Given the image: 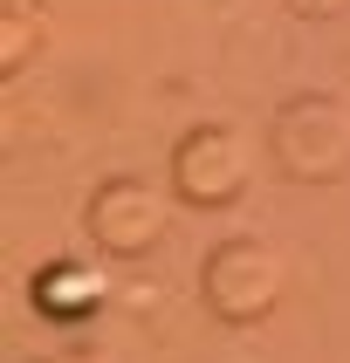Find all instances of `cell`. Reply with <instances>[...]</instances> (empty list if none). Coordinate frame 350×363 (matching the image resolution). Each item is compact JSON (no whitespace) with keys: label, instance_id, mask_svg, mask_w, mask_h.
I'll list each match as a JSON object with an SVG mask.
<instances>
[{"label":"cell","instance_id":"cell-3","mask_svg":"<svg viewBox=\"0 0 350 363\" xmlns=\"http://www.w3.org/2000/svg\"><path fill=\"white\" fill-rule=\"evenodd\" d=\"M165 192H151V185L138 179H117V185H103L97 206H89V233H97L117 261H138V254H151L165 233Z\"/></svg>","mask_w":350,"mask_h":363},{"label":"cell","instance_id":"cell-2","mask_svg":"<svg viewBox=\"0 0 350 363\" xmlns=\"http://www.w3.org/2000/svg\"><path fill=\"white\" fill-rule=\"evenodd\" d=\"M275 151L295 179H337L350 158V123L329 110V103H288L282 123H275Z\"/></svg>","mask_w":350,"mask_h":363},{"label":"cell","instance_id":"cell-4","mask_svg":"<svg viewBox=\"0 0 350 363\" xmlns=\"http://www.w3.org/2000/svg\"><path fill=\"white\" fill-rule=\"evenodd\" d=\"M172 185H179V199L192 206H220L234 199L247 185V151L234 130H192L179 144V158H172Z\"/></svg>","mask_w":350,"mask_h":363},{"label":"cell","instance_id":"cell-6","mask_svg":"<svg viewBox=\"0 0 350 363\" xmlns=\"http://www.w3.org/2000/svg\"><path fill=\"white\" fill-rule=\"evenodd\" d=\"M295 7H302V14H329V7H337V0H295Z\"/></svg>","mask_w":350,"mask_h":363},{"label":"cell","instance_id":"cell-1","mask_svg":"<svg viewBox=\"0 0 350 363\" xmlns=\"http://www.w3.org/2000/svg\"><path fill=\"white\" fill-rule=\"evenodd\" d=\"M288 288V267L275 247L261 240H226L213 261H206V302H213V315H226V323H261L268 308L282 302Z\"/></svg>","mask_w":350,"mask_h":363},{"label":"cell","instance_id":"cell-5","mask_svg":"<svg viewBox=\"0 0 350 363\" xmlns=\"http://www.w3.org/2000/svg\"><path fill=\"white\" fill-rule=\"evenodd\" d=\"M89 295H97V281L89 274H69V261H62V281L41 288V302H89Z\"/></svg>","mask_w":350,"mask_h":363}]
</instances>
